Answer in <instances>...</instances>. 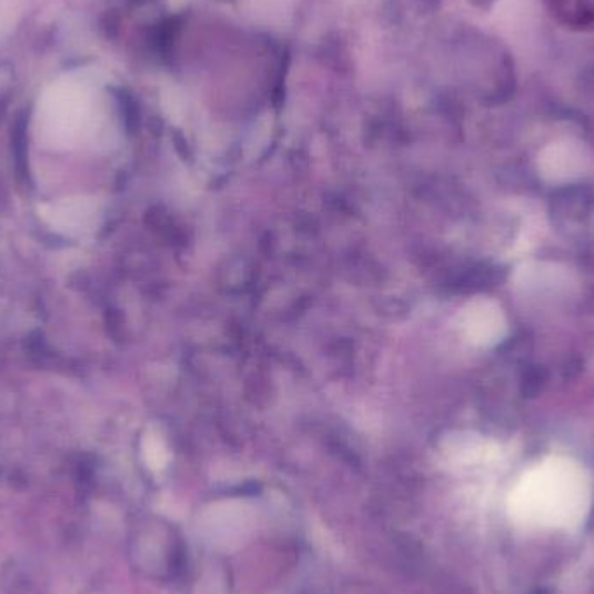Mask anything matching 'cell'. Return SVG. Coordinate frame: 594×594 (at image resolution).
Here are the masks:
<instances>
[{"instance_id": "1", "label": "cell", "mask_w": 594, "mask_h": 594, "mask_svg": "<svg viewBox=\"0 0 594 594\" xmlns=\"http://www.w3.org/2000/svg\"><path fill=\"white\" fill-rule=\"evenodd\" d=\"M39 212L46 223L57 232L64 235H84L94 224L97 208L85 199H64L42 205Z\"/></svg>"}, {"instance_id": "2", "label": "cell", "mask_w": 594, "mask_h": 594, "mask_svg": "<svg viewBox=\"0 0 594 594\" xmlns=\"http://www.w3.org/2000/svg\"><path fill=\"white\" fill-rule=\"evenodd\" d=\"M547 4L566 27L594 29V0H547Z\"/></svg>"}, {"instance_id": "3", "label": "cell", "mask_w": 594, "mask_h": 594, "mask_svg": "<svg viewBox=\"0 0 594 594\" xmlns=\"http://www.w3.org/2000/svg\"><path fill=\"white\" fill-rule=\"evenodd\" d=\"M543 383L544 377L541 375V371L534 369V371H531L525 375V381H523V384H525V393H535V391L543 387Z\"/></svg>"}]
</instances>
